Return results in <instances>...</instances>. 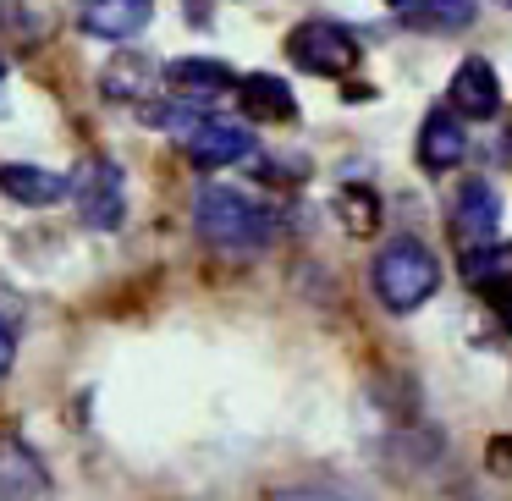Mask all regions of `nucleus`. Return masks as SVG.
<instances>
[{
  "instance_id": "1",
  "label": "nucleus",
  "mask_w": 512,
  "mask_h": 501,
  "mask_svg": "<svg viewBox=\"0 0 512 501\" xmlns=\"http://www.w3.org/2000/svg\"><path fill=\"white\" fill-rule=\"evenodd\" d=\"M435 287H441V265L419 237H391L375 254V292L391 314H413Z\"/></svg>"
},
{
  "instance_id": "2",
  "label": "nucleus",
  "mask_w": 512,
  "mask_h": 501,
  "mask_svg": "<svg viewBox=\"0 0 512 501\" xmlns=\"http://www.w3.org/2000/svg\"><path fill=\"white\" fill-rule=\"evenodd\" d=\"M193 215H199L204 243H215L221 254H254L270 243V215L243 188H204Z\"/></svg>"
},
{
  "instance_id": "3",
  "label": "nucleus",
  "mask_w": 512,
  "mask_h": 501,
  "mask_svg": "<svg viewBox=\"0 0 512 501\" xmlns=\"http://www.w3.org/2000/svg\"><path fill=\"white\" fill-rule=\"evenodd\" d=\"M287 56H292V67L314 72V78H347L358 61V45L347 28L325 23V17H309V23H298L287 34Z\"/></svg>"
},
{
  "instance_id": "4",
  "label": "nucleus",
  "mask_w": 512,
  "mask_h": 501,
  "mask_svg": "<svg viewBox=\"0 0 512 501\" xmlns=\"http://www.w3.org/2000/svg\"><path fill=\"white\" fill-rule=\"evenodd\" d=\"M72 199H78V210H83V226H94V232H116L122 215H127V193H122V171H116V160H89L83 177L72 182Z\"/></svg>"
},
{
  "instance_id": "5",
  "label": "nucleus",
  "mask_w": 512,
  "mask_h": 501,
  "mask_svg": "<svg viewBox=\"0 0 512 501\" xmlns=\"http://www.w3.org/2000/svg\"><path fill=\"white\" fill-rule=\"evenodd\" d=\"M182 149H188L193 166L221 171V166H237V160L254 155V133H248L243 122H215V116H204V122L182 138Z\"/></svg>"
},
{
  "instance_id": "6",
  "label": "nucleus",
  "mask_w": 512,
  "mask_h": 501,
  "mask_svg": "<svg viewBox=\"0 0 512 501\" xmlns=\"http://www.w3.org/2000/svg\"><path fill=\"white\" fill-rule=\"evenodd\" d=\"M452 111L463 122H490L501 111V83H496V67L479 56H468L463 67L452 72Z\"/></svg>"
},
{
  "instance_id": "7",
  "label": "nucleus",
  "mask_w": 512,
  "mask_h": 501,
  "mask_svg": "<svg viewBox=\"0 0 512 501\" xmlns=\"http://www.w3.org/2000/svg\"><path fill=\"white\" fill-rule=\"evenodd\" d=\"M149 17H155V0H83V34L94 39H133L149 28Z\"/></svg>"
},
{
  "instance_id": "8",
  "label": "nucleus",
  "mask_w": 512,
  "mask_h": 501,
  "mask_svg": "<svg viewBox=\"0 0 512 501\" xmlns=\"http://www.w3.org/2000/svg\"><path fill=\"white\" fill-rule=\"evenodd\" d=\"M452 221H457V232L474 237V243H496V226H501L496 188H490L485 177L463 182V188H457V199H452Z\"/></svg>"
},
{
  "instance_id": "9",
  "label": "nucleus",
  "mask_w": 512,
  "mask_h": 501,
  "mask_svg": "<svg viewBox=\"0 0 512 501\" xmlns=\"http://www.w3.org/2000/svg\"><path fill=\"white\" fill-rule=\"evenodd\" d=\"M463 155H468L463 116H457V111H430V116H424V133H419V160H424V171H452Z\"/></svg>"
},
{
  "instance_id": "10",
  "label": "nucleus",
  "mask_w": 512,
  "mask_h": 501,
  "mask_svg": "<svg viewBox=\"0 0 512 501\" xmlns=\"http://www.w3.org/2000/svg\"><path fill=\"white\" fill-rule=\"evenodd\" d=\"M155 83H160V67L144 56V50H122V56H111V61H105V72H100L105 100H122V105L155 94Z\"/></svg>"
},
{
  "instance_id": "11",
  "label": "nucleus",
  "mask_w": 512,
  "mask_h": 501,
  "mask_svg": "<svg viewBox=\"0 0 512 501\" xmlns=\"http://www.w3.org/2000/svg\"><path fill=\"white\" fill-rule=\"evenodd\" d=\"M0 193H6V199H17V204L45 210V204H61L72 193V177L45 171V166H0Z\"/></svg>"
},
{
  "instance_id": "12",
  "label": "nucleus",
  "mask_w": 512,
  "mask_h": 501,
  "mask_svg": "<svg viewBox=\"0 0 512 501\" xmlns=\"http://www.w3.org/2000/svg\"><path fill=\"white\" fill-rule=\"evenodd\" d=\"M237 100H243L248 116H259V122H292L298 116V100H292V89L276 78V72H248V78H237Z\"/></svg>"
},
{
  "instance_id": "13",
  "label": "nucleus",
  "mask_w": 512,
  "mask_h": 501,
  "mask_svg": "<svg viewBox=\"0 0 512 501\" xmlns=\"http://www.w3.org/2000/svg\"><path fill=\"white\" fill-rule=\"evenodd\" d=\"M45 490V468L23 441H0V501H34Z\"/></svg>"
},
{
  "instance_id": "14",
  "label": "nucleus",
  "mask_w": 512,
  "mask_h": 501,
  "mask_svg": "<svg viewBox=\"0 0 512 501\" xmlns=\"http://www.w3.org/2000/svg\"><path fill=\"white\" fill-rule=\"evenodd\" d=\"M166 78L177 83V89H188L193 100H215V94L237 89V72L226 67V61H204V56H188V61H171Z\"/></svg>"
},
{
  "instance_id": "15",
  "label": "nucleus",
  "mask_w": 512,
  "mask_h": 501,
  "mask_svg": "<svg viewBox=\"0 0 512 501\" xmlns=\"http://www.w3.org/2000/svg\"><path fill=\"white\" fill-rule=\"evenodd\" d=\"M463 281L496 298L501 287H512V248L485 243V248H474V254H463Z\"/></svg>"
},
{
  "instance_id": "16",
  "label": "nucleus",
  "mask_w": 512,
  "mask_h": 501,
  "mask_svg": "<svg viewBox=\"0 0 512 501\" xmlns=\"http://www.w3.org/2000/svg\"><path fill=\"white\" fill-rule=\"evenodd\" d=\"M413 28H430V34H452V28H468L474 23V0H419V6H408Z\"/></svg>"
},
{
  "instance_id": "17",
  "label": "nucleus",
  "mask_w": 512,
  "mask_h": 501,
  "mask_svg": "<svg viewBox=\"0 0 512 501\" xmlns=\"http://www.w3.org/2000/svg\"><path fill=\"white\" fill-rule=\"evenodd\" d=\"M144 116H149V122H155V127H166V133H177V138H188L193 127L204 122V111H193V105H188V94H182L177 105H149Z\"/></svg>"
},
{
  "instance_id": "18",
  "label": "nucleus",
  "mask_w": 512,
  "mask_h": 501,
  "mask_svg": "<svg viewBox=\"0 0 512 501\" xmlns=\"http://www.w3.org/2000/svg\"><path fill=\"white\" fill-rule=\"evenodd\" d=\"M336 204H342V215H347V226H353V232H369V226H375V215H380L375 193H364V188H347Z\"/></svg>"
},
{
  "instance_id": "19",
  "label": "nucleus",
  "mask_w": 512,
  "mask_h": 501,
  "mask_svg": "<svg viewBox=\"0 0 512 501\" xmlns=\"http://www.w3.org/2000/svg\"><path fill=\"white\" fill-rule=\"evenodd\" d=\"M276 501H353V496H342V490H287Z\"/></svg>"
},
{
  "instance_id": "20",
  "label": "nucleus",
  "mask_w": 512,
  "mask_h": 501,
  "mask_svg": "<svg viewBox=\"0 0 512 501\" xmlns=\"http://www.w3.org/2000/svg\"><path fill=\"white\" fill-rule=\"evenodd\" d=\"M12 358H17V342H12V331H6V325H0V375H6V369H12Z\"/></svg>"
},
{
  "instance_id": "21",
  "label": "nucleus",
  "mask_w": 512,
  "mask_h": 501,
  "mask_svg": "<svg viewBox=\"0 0 512 501\" xmlns=\"http://www.w3.org/2000/svg\"><path fill=\"white\" fill-rule=\"evenodd\" d=\"M386 6H397V12H408V6H419V0H386Z\"/></svg>"
},
{
  "instance_id": "22",
  "label": "nucleus",
  "mask_w": 512,
  "mask_h": 501,
  "mask_svg": "<svg viewBox=\"0 0 512 501\" xmlns=\"http://www.w3.org/2000/svg\"><path fill=\"white\" fill-rule=\"evenodd\" d=\"M496 6H512V0H496Z\"/></svg>"
}]
</instances>
